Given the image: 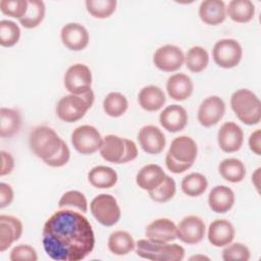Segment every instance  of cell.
<instances>
[{"label":"cell","mask_w":261,"mask_h":261,"mask_svg":"<svg viewBox=\"0 0 261 261\" xmlns=\"http://www.w3.org/2000/svg\"><path fill=\"white\" fill-rule=\"evenodd\" d=\"M201 20L210 25H216L224 21L226 7L222 0H205L199 6Z\"/></svg>","instance_id":"23"},{"label":"cell","mask_w":261,"mask_h":261,"mask_svg":"<svg viewBox=\"0 0 261 261\" xmlns=\"http://www.w3.org/2000/svg\"><path fill=\"white\" fill-rule=\"evenodd\" d=\"M181 191L189 197L201 196L208 187L207 178L199 172H192L186 175L180 184Z\"/></svg>","instance_id":"33"},{"label":"cell","mask_w":261,"mask_h":261,"mask_svg":"<svg viewBox=\"0 0 261 261\" xmlns=\"http://www.w3.org/2000/svg\"><path fill=\"white\" fill-rule=\"evenodd\" d=\"M255 14V5L250 0H231L226 8V15L240 23L249 22Z\"/></svg>","instance_id":"28"},{"label":"cell","mask_w":261,"mask_h":261,"mask_svg":"<svg viewBox=\"0 0 261 261\" xmlns=\"http://www.w3.org/2000/svg\"><path fill=\"white\" fill-rule=\"evenodd\" d=\"M70 158V151L68 146L65 144L64 141H62L61 143V147L59 149V151L52 157L44 160V162L51 166V167H61L63 165H65L68 160Z\"/></svg>","instance_id":"43"},{"label":"cell","mask_w":261,"mask_h":261,"mask_svg":"<svg viewBox=\"0 0 261 261\" xmlns=\"http://www.w3.org/2000/svg\"><path fill=\"white\" fill-rule=\"evenodd\" d=\"M91 85L92 72L83 63L69 66L64 74V87L70 94L82 95L91 89Z\"/></svg>","instance_id":"9"},{"label":"cell","mask_w":261,"mask_h":261,"mask_svg":"<svg viewBox=\"0 0 261 261\" xmlns=\"http://www.w3.org/2000/svg\"><path fill=\"white\" fill-rule=\"evenodd\" d=\"M21 126L20 113L12 108L2 107L0 109V136L10 138L14 136Z\"/></svg>","instance_id":"30"},{"label":"cell","mask_w":261,"mask_h":261,"mask_svg":"<svg viewBox=\"0 0 261 261\" xmlns=\"http://www.w3.org/2000/svg\"><path fill=\"white\" fill-rule=\"evenodd\" d=\"M9 259L11 261H37L38 255L33 247L21 244L11 250Z\"/></svg>","instance_id":"42"},{"label":"cell","mask_w":261,"mask_h":261,"mask_svg":"<svg viewBox=\"0 0 261 261\" xmlns=\"http://www.w3.org/2000/svg\"><path fill=\"white\" fill-rule=\"evenodd\" d=\"M21 221L11 215H0V252L6 251L22 234Z\"/></svg>","instance_id":"17"},{"label":"cell","mask_w":261,"mask_h":261,"mask_svg":"<svg viewBox=\"0 0 261 261\" xmlns=\"http://www.w3.org/2000/svg\"><path fill=\"white\" fill-rule=\"evenodd\" d=\"M46 7L43 1L40 0H29L28 10L25 14L18 19L20 24L25 29H34L38 27L44 19Z\"/></svg>","instance_id":"32"},{"label":"cell","mask_w":261,"mask_h":261,"mask_svg":"<svg viewBox=\"0 0 261 261\" xmlns=\"http://www.w3.org/2000/svg\"><path fill=\"white\" fill-rule=\"evenodd\" d=\"M13 190L10 185L1 182L0 184V208H4L11 204L13 200Z\"/></svg>","instance_id":"45"},{"label":"cell","mask_w":261,"mask_h":261,"mask_svg":"<svg viewBox=\"0 0 261 261\" xmlns=\"http://www.w3.org/2000/svg\"><path fill=\"white\" fill-rule=\"evenodd\" d=\"M99 151L104 160L120 164L124 154V140L116 135H107L103 138Z\"/></svg>","instance_id":"26"},{"label":"cell","mask_w":261,"mask_h":261,"mask_svg":"<svg viewBox=\"0 0 261 261\" xmlns=\"http://www.w3.org/2000/svg\"><path fill=\"white\" fill-rule=\"evenodd\" d=\"M42 243L47 255L56 261H81L94 249L95 234L81 212L60 209L45 222Z\"/></svg>","instance_id":"1"},{"label":"cell","mask_w":261,"mask_h":261,"mask_svg":"<svg viewBox=\"0 0 261 261\" xmlns=\"http://www.w3.org/2000/svg\"><path fill=\"white\" fill-rule=\"evenodd\" d=\"M234 193L226 186H216L212 188L208 196V205L215 213H225L234 204Z\"/></svg>","instance_id":"22"},{"label":"cell","mask_w":261,"mask_h":261,"mask_svg":"<svg viewBox=\"0 0 261 261\" xmlns=\"http://www.w3.org/2000/svg\"><path fill=\"white\" fill-rule=\"evenodd\" d=\"M176 192V185L172 177L165 175L163 181L154 190L149 191L150 198L158 203H165L173 198Z\"/></svg>","instance_id":"38"},{"label":"cell","mask_w":261,"mask_h":261,"mask_svg":"<svg viewBox=\"0 0 261 261\" xmlns=\"http://www.w3.org/2000/svg\"><path fill=\"white\" fill-rule=\"evenodd\" d=\"M230 107L237 117L247 125L257 124L261 120V102L248 89L237 90L231 95Z\"/></svg>","instance_id":"2"},{"label":"cell","mask_w":261,"mask_h":261,"mask_svg":"<svg viewBox=\"0 0 261 261\" xmlns=\"http://www.w3.org/2000/svg\"><path fill=\"white\" fill-rule=\"evenodd\" d=\"M135 248L136 243L133 237L125 230H115L108 238V249L114 255H127Z\"/></svg>","instance_id":"29"},{"label":"cell","mask_w":261,"mask_h":261,"mask_svg":"<svg viewBox=\"0 0 261 261\" xmlns=\"http://www.w3.org/2000/svg\"><path fill=\"white\" fill-rule=\"evenodd\" d=\"M194 90L192 79L185 73L170 75L166 83L168 96L175 101H184L191 97Z\"/></svg>","instance_id":"21"},{"label":"cell","mask_w":261,"mask_h":261,"mask_svg":"<svg viewBox=\"0 0 261 261\" xmlns=\"http://www.w3.org/2000/svg\"><path fill=\"white\" fill-rule=\"evenodd\" d=\"M225 113V104L218 96H209L202 101L198 109V121L204 127L215 125Z\"/></svg>","instance_id":"12"},{"label":"cell","mask_w":261,"mask_h":261,"mask_svg":"<svg viewBox=\"0 0 261 261\" xmlns=\"http://www.w3.org/2000/svg\"><path fill=\"white\" fill-rule=\"evenodd\" d=\"M135 250L139 257L152 261H180L185 257V249L180 245L157 243L148 239L139 240Z\"/></svg>","instance_id":"3"},{"label":"cell","mask_w":261,"mask_h":261,"mask_svg":"<svg viewBox=\"0 0 261 261\" xmlns=\"http://www.w3.org/2000/svg\"><path fill=\"white\" fill-rule=\"evenodd\" d=\"M123 140H124V154H123L121 163H126L137 158L138 148L135 142H133L132 140H128V139H123Z\"/></svg>","instance_id":"47"},{"label":"cell","mask_w":261,"mask_h":261,"mask_svg":"<svg viewBox=\"0 0 261 261\" xmlns=\"http://www.w3.org/2000/svg\"><path fill=\"white\" fill-rule=\"evenodd\" d=\"M29 142L33 153L44 161L59 151L62 140L53 128L40 125L31 132Z\"/></svg>","instance_id":"5"},{"label":"cell","mask_w":261,"mask_h":261,"mask_svg":"<svg viewBox=\"0 0 261 261\" xmlns=\"http://www.w3.org/2000/svg\"><path fill=\"white\" fill-rule=\"evenodd\" d=\"M208 62V52L201 46L191 47L185 56V63L188 69L192 72L198 73L203 71L207 67Z\"/></svg>","instance_id":"34"},{"label":"cell","mask_w":261,"mask_h":261,"mask_svg":"<svg viewBox=\"0 0 261 261\" xmlns=\"http://www.w3.org/2000/svg\"><path fill=\"white\" fill-rule=\"evenodd\" d=\"M145 234L153 242L170 243L177 239L176 225L168 218H158L147 225Z\"/></svg>","instance_id":"16"},{"label":"cell","mask_w":261,"mask_h":261,"mask_svg":"<svg viewBox=\"0 0 261 261\" xmlns=\"http://www.w3.org/2000/svg\"><path fill=\"white\" fill-rule=\"evenodd\" d=\"M260 168H257L255 170V172L252 174V182L254 185V187L256 188L257 191H259V178H260Z\"/></svg>","instance_id":"49"},{"label":"cell","mask_w":261,"mask_h":261,"mask_svg":"<svg viewBox=\"0 0 261 261\" xmlns=\"http://www.w3.org/2000/svg\"><path fill=\"white\" fill-rule=\"evenodd\" d=\"M205 222L196 215L186 216L176 225L177 239L188 245L200 243L205 236Z\"/></svg>","instance_id":"11"},{"label":"cell","mask_w":261,"mask_h":261,"mask_svg":"<svg viewBox=\"0 0 261 261\" xmlns=\"http://www.w3.org/2000/svg\"><path fill=\"white\" fill-rule=\"evenodd\" d=\"M140 106L149 112L157 111L163 107L166 102L164 92L157 86H146L141 89L138 95Z\"/></svg>","instance_id":"25"},{"label":"cell","mask_w":261,"mask_h":261,"mask_svg":"<svg viewBox=\"0 0 261 261\" xmlns=\"http://www.w3.org/2000/svg\"><path fill=\"white\" fill-rule=\"evenodd\" d=\"M168 153L179 162L193 164L197 158L198 148L196 142L188 136H179L172 140Z\"/></svg>","instance_id":"19"},{"label":"cell","mask_w":261,"mask_h":261,"mask_svg":"<svg viewBox=\"0 0 261 261\" xmlns=\"http://www.w3.org/2000/svg\"><path fill=\"white\" fill-rule=\"evenodd\" d=\"M1 169H0V175L4 176L6 174H9L13 168H14V159L11 156L10 153L6 151H1Z\"/></svg>","instance_id":"46"},{"label":"cell","mask_w":261,"mask_h":261,"mask_svg":"<svg viewBox=\"0 0 261 261\" xmlns=\"http://www.w3.org/2000/svg\"><path fill=\"white\" fill-rule=\"evenodd\" d=\"M138 141L141 148L148 154H159L163 151L166 140L162 130L156 125H145L138 134Z\"/></svg>","instance_id":"15"},{"label":"cell","mask_w":261,"mask_h":261,"mask_svg":"<svg viewBox=\"0 0 261 261\" xmlns=\"http://www.w3.org/2000/svg\"><path fill=\"white\" fill-rule=\"evenodd\" d=\"M165 172L157 164H147L143 166L136 175V182L144 191L156 189L164 179Z\"/></svg>","instance_id":"24"},{"label":"cell","mask_w":261,"mask_h":261,"mask_svg":"<svg viewBox=\"0 0 261 261\" xmlns=\"http://www.w3.org/2000/svg\"><path fill=\"white\" fill-rule=\"evenodd\" d=\"M165 164H166V167L168 168V170H170L173 173H181V172L188 170L189 168H191L193 165L191 163L179 162L178 160L174 159L168 152L165 156Z\"/></svg>","instance_id":"44"},{"label":"cell","mask_w":261,"mask_h":261,"mask_svg":"<svg viewBox=\"0 0 261 261\" xmlns=\"http://www.w3.org/2000/svg\"><path fill=\"white\" fill-rule=\"evenodd\" d=\"M86 8L88 12L96 18H107L116 9L115 0H87Z\"/></svg>","instance_id":"37"},{"label":"cell","mask_w":261,"mask_h":261,"mask_svg":"<svg viewBox=\"0 0 261 261\" xmlns=\"http://www.w3.org/2000/svg\"><path fill=\"white\" fill-rule=\"evenodd\" d=\"M249 147L256 155L261 154V130L255 129L249 137Z\"/></svg>","instance_id":"48"},{"label":"cell","mask_w":261,"mask_h":261,"mask_svg":"<svg viewBox=\"0 0 261 261\" xmlns=\"http://www.w3.org/2000/svg\"><path fill=\"white\" fill-rule=\"evenodd\" d=\"M159 121L166 130L170 133H177L186 127L188 123V113L180 105H169L161 111Z\"/></svg>","instance_id":"18"},{"label":"cell","mask_w":261,"mask_h":261,"mask_svg":"<svg viewBox=\"0 0 261 261\" xmlns=\"http://www.w3.org/2000/svg\"><path fill=\"white\" fill-rule=\"evenodd\" d=\"M153 63L162 71H176L185 63V54L182 50L175 45H164L155 51Z\"/></svg>","instance_id":"10"},{"label":"cell","mask_w":261,"mask_h":261,"mask_svg":"<svg viewBox=\"0 0 261 261\" xmlns=\"http://www.w3.org/2000/svg\"><path fill=\"white\" fill-rule=\"evenodd\" d=\"M90 209L96 220L104 226H112L120 219L121 211L116 199L109 194H100L96 196Z\"/></svg>","instance_id":"6"},{"label":"cell","mask_w":261,"mask_h":261,"mask_svg":"<svg viewBox=\"0 0 261 261\" xmlns=\"http://www.w3.org/2000/svg\"><path fill=\"white\" fill-rule=\"evenodd\" d=\"M20 37L19 27L11 20L3 19L0 21V45L2 47L14 46Z\"/></svg>","instance_id":"39"},{"label":"cell","mask_w":261,"mask_h":261,"mask_svg":"<svg viewBox=\"0 0 261 261\" xmlns=\"http://www.w3.org/2000/svg\"><path fill=\"white\" fill-rule=\"evenodd\" d=\"M128 107L127 99L118 92L109 93L103 100L104 112L110 117H119L125 113Z\"/></svg>","instance_id":"35"},{"label":"cell","mask_w":261,"mask_h":261,"mask_svg":"<svg viewBox=\"0 0 261 261\" xmlns=\"http://www.w3.org/2000/svg\"><path fill=\"white\" fill-rule=\"evenodd\" d=\"M251 257L249 248L242 243H230L222 251L224 261H248Z\"/></svg>","instance_id":"40"},{"label":"cell","mask_w":261,"mask_h":261,"mask_svg":"<svg viewBox=\"0 0 261 261\" xmlns=\"http://www.w3.org/2000/svg\"><path fill=\"white\" fill-rule=\"evenodd\" d=\"M117 179L116 171L109 166L98 165L88 173L89 182L97 189H110L117 182Z\"/></svg>","instance_id":"27"},{"label":"cell","mask_w":261,"mask_h":261,"mask_svg":"<svg viewBox=\"0 0 261 261\" xmlns=\"http://www.w3.org/2000/svg\"><path fill=\"white\" fill-rule=\"evenodd\" d=\"M58 206L60 209H71L81 213L88 211V202L85 195L79 191H68L59 199Z\"/></svg>","instance_id":"36"},{"label":"cell","mask_w":261,"mask_h":261,"mask_svg":"<svg viewBox=\"0 0 261 261\" xmlns=\"http://www.w3.org/2000/svg\"><path fill=\"white\" fill-rule=\"evenodd\" d=\"M236 230L231 222L226 219H215L208 227V240L214 247H225L234 238Z\"/></svg>","instance_id":"20"},{"label":"cell","mask_w":261,"mask_h":261,"mask_svg":"<svg viewBox=\"0 0 261 261\" xmlns=\"http://www.w3.org/2000/svg\"><path fill=\"white\" fill-rule=\"evenodd\" d=\"M217 142L223 152H237L243 145L244 132L241 126L233 121L224 122L217 133Z\"/></svg>","instance_id":"13"},{"label":"cell","mask_w":261,"mask_h":261,"mask_svg":"<svg viewBox=\"0 0 261 261\" xmlns=\"http://www.w3.org/2000/svg\"><path fill=\"white\" fill-rule=\"evenodd\" d=\"M94 92L92 89L82 95L69 94L63 96L57 103L56 114L65 122H75L83 118L94 103Z\"/></svg>","instance_id":"4"},{"label":"cell","mask_w":261,"mask_h":261,"mask_svg":"<svg viewBox=\"0 0 261 261\" xmlns=\"http://www.w3.org/2000/svg\"><path fill=\"white\" fill-rule=\"evenodd\" d=\"M103 138L99 130L89 124L77 126L71 134L73 148L83 155H90L97 152L102 145Z\"/></svg>","instance_id":"8"},{"label":"cell","mask_w":261,"mask_h":261,"mask_svg":"<svg viewBox=\"0 0 261 261\" xmlns=\"http://www.w3.org/2000/svg\"><path fill=\"white\" fill-rule=\"evenodd\" d=\"M242 56V46L234 39H221L215 43L212 50L214 62L222 68H232L237 66Z\"/></svg>","instance_id":"7"},{"label":"cell","mask_w":261,"mask_h":261,"mask_svg":"<svg viewBox=\"0 0 261 261\" xmlns=\"http://www.w3.org/2000/svg\"><path fill=\"white\" fill-rule=\"evenodd\" d=\"M62 44L71 51H81L89 44V33L87 29L77 22L64 24L60 32Z\"/></svg>","instance_id":"14"},{"label":"cell","mask_w":261,"mask_h":261,"mask_svg":"<svg viewBox=\"0 0 261 261\" xmlns=\"http://www.w3.org/2000/svg\"><path fill=\"white\" fill-rule=\"evenodd\" d=\"M219 174L229 182H240L246 176L245 164L237 158L223 159L218 165Z\"/></svg>","instance_id":"31"},{"label":"cell","mask_w":261,"mask_h":261,"mask_svg":"<svg viewBox=\"0 0 261 261\" xmlns=\"http://www.w3.org/2000/svg\"><path fill=\"white\" fill-rule=\"evenodd\" d=\"M199 259H201V260H209V258L208 257H206V256H203V255H196V256H193V257H191L190 258V260H199Z\"/></svg>","instance_id":"50"},{"label":"cell","mask_w":261,"mask_h":261,"mask_svg":"<svg viewBox=\"0 0 261 261\" xmlns=\"http://www.w3.org/2000/svg\"><path fill=\"white\" fill-rule=\"evenodd\" d=\"M0 10L3 14L20 19L28 10L27 0H1Z\"/></svg>","instance_id":"41"}]
</instances>
